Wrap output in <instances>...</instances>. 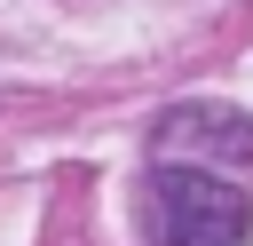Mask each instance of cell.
<instances>
[{
	"label": "cell",
	"mask_w": 253,
	"mask_h": 246,
	"mask_svg": "<svg viewBox=\"0 0 253 246\" xmlns=\"http://www.w3.org/2000/svg\"><path fill=\"white\" fill-rule=\"evenodd\" d=\"M150 230H158V246H245L253 238V198L237 183H221L213 167L166 159L150 175Z\"/></svg>",
	"instance_id": "1"
},
{
	"label": "cell",
	"mask_w": 253,
	"mask_h": 246,
	"mask_svg": "<svg viewBox=\"0 0 253 246\" xmlns=\"http://www.w3.org/2000/svg\"><path fill=\"white\" fill-rule=\"evenodd\" d=\"M150 143H158V159H182V167H198V159L245 167V159H253V111H229V103H174Z\"/></svg>",
	"instance_id": "2"
}]
</instances>
